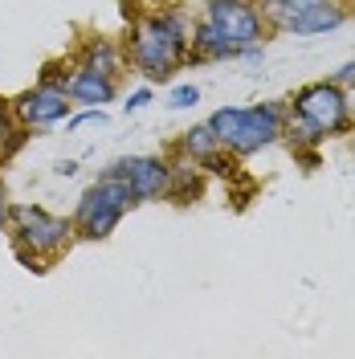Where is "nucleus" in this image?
I'll use <instances>...</instances> for the list:
<instances>
[{"label":"nucleus","mask_w":355,"mask_h":359,"mask_svg":"<svg viewBox=\"0 0 355 359\" xmlns=\"http://www.w3.org/2000/svg\"><path fill=\"white\" fill-rule=\"evenodd\" d=\"M208 127L217 135V143L237 151V156H249V151H262L269 147L282 127H286V111L278 102H262V107H225L208 118Z\"/></svg>","instance_id":"f257e3e1"},{"label":"nucleus","mask_w":355,"mask_h":359,"mask_svg":"<svg viewBox=\"0 0 355 359\" xmlns=\"http://www.w3.org/2000/svg\"><path fill=\"white\" fill-rule=\"evenodd\" d=\"M184 45H188V33H184L180 17H172V13L168 17H147V21L135 25L131 57L147 78H168L184 62Z\"/></svg>","instance_id":"f03ea898"},{"label":"nucleus","mask_w":355,"mask_h":359,"mask_svg":"<svg viewBox=\"0 0 355 359\" xmlns=\"http://www.w3.org/2000/svg\"><path fill=\"white\" fill-rule=\"evenodd\" d=\"M135 204V192L127 180L119 176H107L98 180V184H90L86 196L78 201V229H82V237H90V241H98V237H111L114 224L123 221V212Z\"/></svg>","instance_id":"7ed1b4c3"},{"label":"nucleus","mask_w":355,"mask_h":359,"mask_svg":"<svg viewBox=\"0 0 355 359\" xmlns=\"http://www.w3.org/2000/svg\"><path fill=\"white\" fill-rule=\"evenodd\" d=\"M294 114H302L307 123H314L323 135H343L351 131V102L339 82H314L294 94Z\"/></svg>","instance_id":"20e7f679"},{"label":"nucleus","mask_w":355,"mask_h":359,"mask_svg":"<svg viewBox=\"0 0 355 359\" xmlns=\"http://www.w3.org/2000/svg\"><path fill=\"white\" fill-rule=\"evenodd\" d=\"M8 221L17 224L21 249H33V257H37V253H58V249L69 241V224L62 221V217H49L37 204H17V208H8Z\"/></svg>","instance_id":"39448f33"},{"label":"nucleus","mask_w":355,"mask_h":359,"mask_svg":"<svg viewBox=\"0 0 355 359\" xmlns=\"http://www.w3.org/2000/svg\"><path fill=\"white\" fill-rule=\"evenodd\" d=\"M204 21L237 49L262 41V13L249 0H208V17Z\"/></svg>","instance_id":"423d86ee"},{"label":"nucleus","mask_w":355,"mask_h":359,"mask_svg":"<svg viewBox=\"0 0 355 359\" xmlns=\"http://www.w3.org/2000/svg\"><path fill=\"white\" fill-rule=\"evenodd\" d=\"M111 176L127 180L135 192V201H156L172 188V168H163V159L152 156H131V159H119L111 168Z\"/></svg>","instance_id":"0eeeda50"},{"label":"nucleus","mask_w":355,"mask_h":359,"mask_svg":"<svg viewBox=\"0 0 355 359\" xmlns=\"http://www.w3.org/2000/svg\"><path fill=\"white\" fill-rule=\"evenodd\" d=\"M66 98H69V94L62 86H49V82H41L37 90H29V94H21V98H17V114H21L29 127H49V123H58V118L69 111Z\"/></svg>","instance_id":"6e6552de"},{"label":"nucleus","mask_w":355,"mask_h":359,"mask_svg":"<svg viewBox=\"0 0 355 359\" xmlns=\"http://www.w3.org/2000/svg\"><path fill=\"white\" fill-rule=\"evenodd\" d=\"M343 21H347V8H343L339 0H319V4L298 8L282 29L294 33V37H314V33H331V29H339Z\"/></svg>","instance_id":"1a4fd4ad"},{"label":"nucleus","mask_w":355,"mask_h":359,"mask_svg":"<svg viewBox=\"0 0 355 359\" xmlns=\"http://www.w3.org/2000/svg\"><path fill=\"white\" fill-rule=\"evenodd\" d=\"M66 94L74 98V102H111L114 98V86H111V78L107 74H94V69H78V74H69V86H66Z\"/></svg>","instance_id":"9d476101"},{"label":"nucleus","mask_w":355,"mask_h":359,"mask_svg":"<svg viewBox=\"0 0 355 359\" xmlns=\"http://www.w3.org/2000/svg\"><path fill=\"white\" fill-rule=\"evenodd\" d=\"M217 135H213V127L204 123V127H192V131L184 135V151L188 156H196V159H208V156H217Z\"/></svg>","instance_id":"9b49d317"},{"label":"nucleus","mask_w":355,"mask_h":359,"mask_svg":"<svg viewBox=\"0 0 355 359\" xmlns=\"http://www.w3.org/2000/svg\"><path fill=\"white\" fill-rule=\"evenodd\" d=\"M86 69H94V74H107V78H111V74H114V49H111V45H107V41L90 45Z\"/></svg>","instance_id":"f8f14e48"},{"label":"nucleus","mask_w":355,"mask_h":359,"mask_svg":"<svg viewBox=\"0 0 355 359\" xmlns=\"http://www.w3.org/2000/svg\"><path fill=\"white\" fill-rule=\"evenodd\" d=\"M307 4H319V0H269V21L282 29V25H286L298 8H307Z\"/></svg>","instance_id":"ddd939ff"},{"label":"nucleus","mask_w":355,"mask_h":359,"mask_svg":"<svg viewBox=\"0 0 355 359\" xmlns=\"http://www.w3.org/2000/svg\"><path fill=\"white\" fill-rule=\"evenodd\" d=\"M17 139H21V135H17V127H13V118H8L4 107H0V163H4V156H8L13 147H17Z\"/></svg>","instance_id":"4468645a"},{"label":"nucleus","mask_w":355,"mask_h":359,"mask_svg":"<svg viewBox=\"0 0 355 359\" xmlns=\"http://www.w3.org/2000/svg\"><path fill=\"white\" fill-rule=\"evenodd\" d=\"M168 102H172L176 111H188V107H196L200 102V90L196 86H176L172 94H168Z\"/></svg>","instance_id":"2eb2a0df"},{"label":"nucleus","mask_w":355,"mask_h":359,"mask_svg":"<svg viewBox=\"0 0 355 359\" xmlns=\"http://www.w3.org/2000/svg\"><path fill=\"white\" fill-rule=\"evenodd\" d=\"M86 123H107V111H102V107H94V111L69 118V131H78V127H86Z\"/></svg>","instance_id":"dca6fc26"},{"label":"nucleus","mask_w":355,"mask_h":359,"mask_svg":"<svg viewBox=\"0 0 355 359\" xmlns=\"http://www.w3.org/2000/svg\"><path fill=\"white\" fill-rule=\"evenodd\" d=\"M147 102H152V90H135L131 98H127V114H131V111H143Z\"/></svg>","instance_id":"f3484780"},{"label":"nucleus","mask_w":355,"mask_h":359,"mask_svg":"<svg viewBox=\"0 0 355 359\" xmlns=\"http://www.w3.org/2000/svg\"><path fill=\"white\" fill-rule=\"evenodd\" d=\"M74 168H78L74 159H62V163H58V176H74Z\"/></svg>","instance_id":"a211bd4d"}]
</instances>
